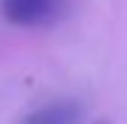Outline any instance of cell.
Returning a JSON list of instances; mask_svg holds the SVG:
<instances>
[{"label":"cell","instance_id":"1","mask_svg":"<svg viewBox=\"0 0 127 124\" xmlns=\"http://www.w3.org/2000/svg\"><path fill=\"white\" fill-rule=\"evenodd\" d=\"M65 9V0H0V14L17 28H45Z\"/></svg>","mask_w":127,"mask_h":124},{"label":"cell","instance_id":"3","mask_svg":"<svg viewBox=\"0 0 127 124\" xmlns=\"http://www.w3.org/2000/svg\"><path fill=\"white\" fill-rule=\"evenodd\" d=\"M99 124H110V121H99Z\"/></svg>","mask_w":127,"mask_h":124},{"label":"cell","instance_id":"2","mask_svg":"<svg viewBox=\"0 0 127 124\" xmlns=\"http://www.w3.org/2000/svg\"><path fill=\"white\" fill-rule=\"evenodd\" d=\"M23 124H79V104L68 99L51 101V104H42L34 113H28Z\"/></svg>","mask_w":127,"mask_h":124}]
</instances>
